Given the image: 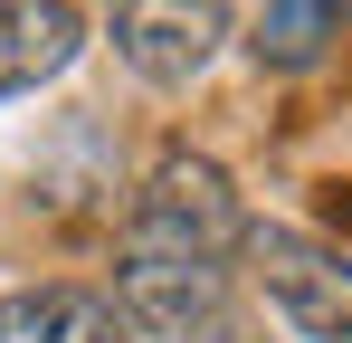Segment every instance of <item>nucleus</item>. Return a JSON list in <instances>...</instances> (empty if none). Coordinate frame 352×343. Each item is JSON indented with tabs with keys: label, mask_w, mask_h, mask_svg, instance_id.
<instances>
[{
	"label": "nucleus",
	"mask_w": 352,
	"mask_h": 343,
	"mask_svg": "<svg viewBox=\"0 0 352 343\" xmlns=\"http://www.w3.org/2000/svg\"><path fill=\"white\" fill-rule=\"evenodd\" d=\"M248 48H257V67H286V76L314 67V57L333 48V0H267Z\"/></svg>",
	"instance_id": "0eeeda50"
},
{
	"label": "nucleus",
	"mask_w": 352,
	"mask_h": 343,
	"mask_svg": "<svg viewBox=\"0 0 352 343\" xmlns=\"http://www.w3.org/2000/svg\"><path fill=\"white\" fill-rule=\"evenodd\" d=\"M219 305H229V267H210V258H153V248H124L115 258V315H124V334L181 343V334H210Z\"/></svg>",
	"instance_id": "7ed1b4c3"
},
{
	"label": "nucleus",
	"mask_w": 352,
	"mask_h": 343,
	"mask_svg": "<svg viewBox=\"0 0 352 343\" xmlns=\"http://www.w3.org/2000/svg\"><path fill=\"white\" fill-rule=\"evenodd\" d=\"M0 343H133L115 295L96 286H19L0 295Z\"/></svg>",
	"instance_id": "39448f33"
},
{
	"label": "nucleus",
	"mask_w": 352,
	"mask_h": 343,
	"mask_svg": "<svg viewBox=\"0 0 352 343\" xmlns=\"http://www.w3.org/2000/svg\"><path fill=\"white\" fill-rule=\"evenodd\" d=\"M238 238H248V210H238V181L210 153H162L133 191V220H124V248H153V258H210L229 267Z\"/></svg>",
	"instance_id": "f257e3e1"
},
{
	"label": "nucleus",
	"mask_w": 352,
	"mask_h": 343,
	"mask_svg": "<svg viewBox=\"0 0 352 343\" xmlns=\"http://www.w3.org/2000/svg\"><path fill=\"white\" fill-rule=\"evenodd\" d=\"M76 57V10L67 0H0V96L48 86Z\"/></svg>",
	"instance_id": "423d86ee"
},
{
	"label": "nucleus",
	"mask_w": 352,
	"mask_h": 343,
	"mask_svg": "<svg viewBox=\"0 0 352 343\" xmlns=\"http://www.w3.org/2000/svg\"><path fill=\"white\" fill-rule=\"evenodd\" d=\"M105 29H115L133 76L190 86L219 57V39H229V0H105Z\"/></svg>",
	"instance_id": "20e7f679"
},
{
	"label": "nucleus",
	"mask_w": 352,
	"mask_h": 343,
	"mask_svg": "<svg viewBox=\"0 0 352 343\" xmlns=\"http://www.w3.org/2000/svg\"><path fill=\"white\" fill-rule=\"evenodd\" d=\"M238 258H248V277L267 286V305L286 315L295 334L352 343V258L333 248V238H305V229H257V220H248Z\"/></svg>",
	"instance_id": "f03ea898"
}]
</instances>
